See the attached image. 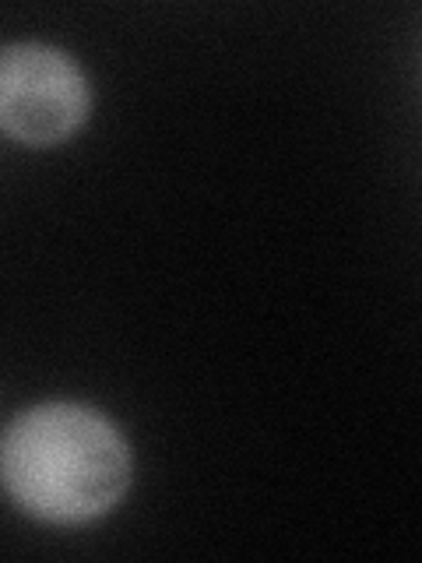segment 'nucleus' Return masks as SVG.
<instances>
[{
  "label": "nucleus",
  "instance_id": "2",
  "mask_svg": "<svg viewBox=\"0 0 422 563\" xmlns=\"http://www.w3.org/2000/svg\"><path fill=\"white\" fill-rule=\"evenodd\" d=\"M92 88L64 49L8 43L0 49V128L29 148L60 145L88 120Z\"/></svg>",
  "mask_w": 422,
  "mask_h": 563
},
{
  "label": "nucleus",
  "instance_id": "1",
  "mask_svg": "<svg viewBox=\"0 0 422 563\" xmlns=\"http://www.w3.org/2000/svg\"><path fill=\"white\" fill-rule=\"evenodd\" d=\"M0 475L25 515L49 525H85L127 493L131 448L102 412L78 401H46L8 422Z\"/></svg>",
  "mask_w": 422,
  "mask_h": 563
}]
</instances>
